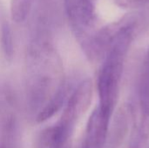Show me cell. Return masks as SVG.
<instances>
[{
	"label": "cell",
	"mask_w": 149,
	"mask_h": 148,
	"mask_svg": "<svg viewBox=\"0 0 149 148\" xmlns=\"http://www.w3.org/2000/svg\"><path fill=\"white\" fill-rule=\"evenodd\" d=\"M25 66L27 109L36 118L66 80L61 58L45 31H37L30 42Z\"/></svg>",
	"instance_id": "cell-1"
},
{
	"label": "cell",
	"mask_w": 149,
	"mask_h": 148,
	"mask_svg": "<svg viewBox=\"0 0 149 148\" xmlns=\"http://www.w3.org/2000/svg\"><path fill=\"white\" fill-rule=\"evenodd\" d=\"M64 4L72 32L88 58L98 31L93 0H64Z\"/></svg>",
	"instance_id": "cell-2"
},
{
	"label": "cell",
	"mask_w": 149,
	"mask_h": 148,
	"mask_svg": "<svg viewBox=\"0 0 149 148\" xmlns=\"http://www.w3.org/2000/svg\"><path fill=\"white\" fill-rule=\"evenodd\" d=\"M93 88V82L90 79H85L72 90L59 120L52 126L58 138L62 142L69 143L77 122L91 104Z\"/></svg>",
	"instance_id": "cell-3"
},
{
	"label": "cell",
	"mask_w": 149,
	"mask_h": 148,
	"mask_svg": "<svg viewBox=\"0 0 149 148\" xmlns=\"http://www.w3.org/2000/svg\"><path fill=\"white\" fill-rule=\"evenodd\" d=\"M20 123L14 96L8 89L0 91V148H19Z\"/></svg>",
	"instance_id": "cell-4"
},
{
	"label": "cell",
	"mask_w": 149,
	"mask_h": 148,
	"mask_svg": "<svg viewBox=\"0 0 149 148\" xmlns=\"http://www.w3.org/2000/svg\"><path fill=\"white\" fill-rule=\"evenodd\" d=\"M112 116L103 113L97 106L92 113L80 148H105Z\"/></svg>",
	"instance_id": "cell-5"
},
{
	"label": "cell",
	"mask_w": 149,
	"mask_h": 148,
	"mask_svg": "<svg viewBox=\"0 0 149 148\" xmlns=\"http://www.w3.org/2000/svg\"><path fill=\"white\" fill-rule=\"evenodd\" d=\"M134 106L132 104H124L117 112L112 129L108 131V136L105 148H120L121 147L130 126H134Z\"/></svg>",
	"instance_id": "cell-6"
},
{
	"label": "cell",
	"mask_w": 149,
	"mask_h": 148,
	"mask_svg": "<svg viewBox=\"0 0 149 148\" xmlns=\"http://www.w3.org/2000/svg\"><path fill=\"white\" fill-rule=\"evenodd\" d=\"M0 44L3 56L7 60H10L14 53L12 31L10 24L4 18L0 21Z\"/></svg>",
	"instance_id": "cell-7"
},
{
	"label": "cell",
	"mask_w": 149,
	"mask_h": 148,
	"mask_svg": "<svg viewBox=\"0 0 149 148\" xmlns=\"http://www.w3.org/2000/svg\"><path fill=\"white\" fill-rule=\"evenodd\" d=\"M34 0H10L11 18L16 23L24 22L28 17Z\"/></svg>",
	"instance_id": "cell-8"
},
{
	"label": "cell",
	"mask_w": 149,
	"mask_h": 148,
	"mask_svg": "<svg viewBox=\"0 0 149 148\" xmlns=\"http://www.w3.org/2000/svg\"><path fill=\"white\" fill-rule=\"evenodd\" d=\"M118 6L125 9L140 8L149 3V0H115Z\"/></svg>",
	"instance_id": "cell-9"
},
{
	"label": "cell",
	"mask_w": 149,
	"mask_h": 148,
	"mask_svg": "<svg viewBox=\"0 0 149 148\" xmlns=\"http://www.w3.org/2000/svg\"><path fill=\"white\" fill-rule=\"evenodd\" d=\"M69 146H66V147H56V148H69Z\"/></svg>",
	"instance_id": "cell-10"
}]
</instances>
